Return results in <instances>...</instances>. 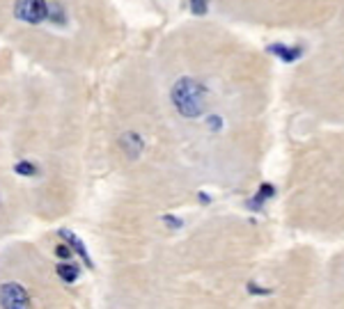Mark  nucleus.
Instances as JSON below:
<instances>
[{"instance_id":"nucleus-1","label":"nucleus","mask_w":344,"mask_h":309,"mask_svg":"<svg viewBox=\"0 0 344 309\" xmlns=\"http://www.w3.org/2000/svg\"><path fill=\"white\" fill-rule=\"evenodd\" d=\"M170 101L179 117L184 119H200L206 115L209 106V90L195 76H181L175 80L170 90Z\"/></svg>"},{"instance_id":"nucleus-2","label":"nucleus","mask_w":344,"mask_h":309,"mask_svg":"<svg viewBox=\"0 0 344 309\" xmlns=\"http://www.w3.org/2000/svg\"><path fill=\"white\" fill-rule=\"evenodd\" d=\"M12 14L26 26H42L48 21V0H14Z\"/></svg>"},{"instance_id":"nucleus-3","label":"nucleus","mask_w":344,"mask_h":309,"mask_svg":"<svg viewBox=\"0 0 344 309\" xmlns=\"http://www.w3.org/2000/svg\"><path fill=\"white\" fill-rule=\"evenodd\" d=\"M0 309H32L30 291L21 282L0 284Z\"/></svg>"},{"instance_id":"nucleus-4","label":"nucleus","mask_w":344,"mask_h":309,"mask_svg":"<svg viewBox=\"0 0 344 309\" xmlns=\"http://www.w3.org/2000/svg\"><path fill=\"white\" fill-rule=\"evenodd\" d=\"M120 149L129 160H138L145 151V137L138 131H124L120 135Z\"/></svg>"},{"instance_id":"nucleus-5","label":"nucleus","mask_w":344,"mask_h":309,"mask_svg":"<svg viewBox=\"0 0 344 309\" xmlns=\"http://www.w3.org/2000/svg\"><path fill=\"white\" fill-rule=\"evenodd\" d=\"M58 236L62 238V243H67L69 248H71L73 254H78V259L85 263V268H90V271L94 268V261H92L90 252H87V245L83 243V238L78 236V234H73L71 229H60V232H58Z\"/></svg>"},{"instance_id":"nucleus-6","label":"nucleus","mask_w":344,"mask_h":309,"mask_svg":"<svg viewBox=\"0 0 344 309\" xmlns=\"http://www.w3.org/2000/svg\"><path fill=\"white\" fill-rule=\"evenodd\" d=\"M55 273L65 284H76L78 279H81V266H78V263H71V261H60L55 266Z\"/></svg>"},{"instance_id":"nucleus-7","label":"nucleus","mask_w":344,"mask_h":309,"mask_svg":"<svg viewBox=\"0 0 344 309\" xmlns=\"http://www.w3.org/2000/svg\"><path fill=\"white\" fill-rule=\"evenodd\" d=\"M48 21L53 23V26H67L69 16H67V7L62 3H58V0H53V3H48Z\"/></svg>"},{"instance_id":"nucleus-8","label":"nucleus","mask_w":344,"mask_h":309,"mask_svg":"<svg viewBox=\"0 0 344 309\" xmlns=\"http://www.w3.org/2000/svg\"><path fill=\"white\" fill-rule=\"evenodd\" d=\"M12 170H14V174L23 176V179H34V176L42 174V168L34 160H16Z\"/></svg>"},{"instance_id":"nucleus-9","label":"nucleus","mask_w":344,"mask_h":309,"mask_svg":"<svg viewBox=\"0 0 344 309\" xmlns=\"http://www.w3.org/2000/svg\"><path fill=\"white\" fill-rule=\"evenodd\" d=\"M223 117L220 115H216V112H209V115H206V129L209 131H214V133H218L220 129H223Z\"/></svg>"},{"instance_id":"nucleus-10","label":"nucleus","mask_w":344,"mask_h":309,"mask_svg":"<svg viewBox=\"0 0 344 309\" xmlns=\"http://www.w3.org/2000/svg\"><path fill=\"white\" fill-rule=\"evenodd\" d=\"M273 195H275V188H273V186H271V183H262V188H259L257 195H255V202H262V204H264L266 199H271Z\"/></svg>"},{"instance_id":"nucleus-11","label":"nucleus","mask_w":344,"mask_h":309,"mask_svg":"<svg viewBox=\"0 0 344 309\" xmlns=\"http://www.w3.org/2000/svg\"><path fill=\"white\" fill-rule=\"evenodd\" d=\"M53 252H55V257L60 259V261H71V257H73L71 248H69L67 243H58V245H55V250H53Z\"/></svg>"},{"instance_id":"nucleus-12","label":"nucleus","mask_w":344,"mask_h":309,"mask_svg":"<svg viewBox=\"0 0 344 309\" xmlns=\"http://www.w3.org/2000/svg\"><path fill=\"white\" fill-rule=\"evenodd\" d=\"M248 293H250V296H271L273 289H264V286H259V284H255V282H248Z\"/></svg>"},{"instance_id":"nucleus-13","label":"nucleus","mask_w":344,"mask_h":309,"mask_svg":"<svg viewBox=\"0 0 344 309\" xmlns=\"http://www.w3.org/2000/svg\"><path fill=\"white\" fill-rule=\"evenodd\" d=\"M163 222H165V224H168V227H170V229H179V227H181V224H184V222H181V220H179V218H175V215H163Z\"/></svg>"}]
</instances>
